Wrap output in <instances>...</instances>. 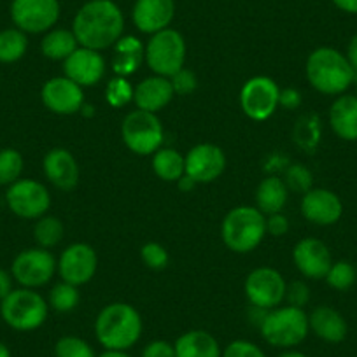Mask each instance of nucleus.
Returning <instances> with one entry per match:
<instances>
[{"label": "nucleus", "instance_id": "nucleus-1", "mask_svg": "<svg viewBox=\"0 0 357 357\" xmlns=\"http://www.w3.org/2000/svg\"><path fill=\"white\" fill-rule=\"evenodd\" d=\"M79 46L104 51L114 46L125 32V16L114 0H88L72 22Z\"/></svg>", "mask_w": 357, "mask_h": 357}, {"label": "nucleus", "instance_id": "nucleus-2", "mask_svg": "<svg viewBox=\"0 0 357 357\" xmlns=\"http://www.w3.org/2000/svg\"><path fill=\"white\" fill-rule=\"evenodd\" d=\"M305 74L315 91L329 97L347 93L356 79V70L349 63L345 53L329 46L317 47L308 54Z\"/></svg>", "mask_w": 357, "mask_h": 357}, {"label": "nucleus", "instance_id": "nucleus-3", "mask_svg": "<svg viewBox=\"0 0 357 357\" xmlns=\"http://www.w3.org/2000/svg\"><path fill=\"white\" fill-rule=\"evenodd\" d=\"M142 317L130 303L116 301L98 312L95 336L105 350H128L142 336Z\"/></svg>", "mask_w": 357, "mask_h": 357}, {"label": "nucleus", "instance_id": "nucleus-4", "mask_svg": "<svg viewBox=\"0 0 357 357\" xmlns=\"http://www.w3.org/2000/svg\"><path fill=\"white\" fill-rule=\"evenodd\" d=\"M266 236V218L257 207L231 208L221 225V238L231 252L247 254L259 247Z\"/></svg>", "mask_w": 357, "mask_h": 357}, {"label": "nucleus", "instance_id": "nucleus-5", "mask_svg": "<svg viewBox=\"0 0 357 357\" xmlns=\"http://www.w3.org/2000/svg\"><path fill=\"white\" fill-rule=\"evenodd\" d=\"M259 331L266 343L289 350L303 343L310 333L308 314L303 308L291 305L277 307L264 314L259 322Z\"/></svg>", "mask_w": 357, "mask_h": 357}, {"label": "nucleus", "instance_id": "nucleus-6", "mask_svg": "<svg viewBox=\"0 0 357 357\" xmlns=\"http://www.w3.org/2000/svg\"><path fill=\"white\" fill-rule=\"evenodd\" d=\"M47 314L50 305L36 289H13L0 301V315L15 331H36L46 322Z\"/></svg>", "mask_w": 357, "mask_h": 357}, {"label": "nucleus", "instance_id": "nucleus-7", "mask_svg": "<svg viewBox=\"0 0 357 357\" xmlns=\"http://www.w3.org/2000/svg\"><path fill=\"white\" fill-rule=\"evenodd\" d=\"M186 51V40L183 33L175 29H165L149 37L144 60L154 75L170 79L181 68H184Z\"/></svg>", "mask_w": 357, "mask_h": 357}, {"label": "nucleus", "instance_id": "nucleus-8", "mask_svg": "<svg viewBox=\"0 0 357 357\" xmlns=\"http://www.w3.org/2000/svg\"><path fill=\"white\" fill-rule=\"evenodd\" d=\"M121 137L132 153L139 156H151L163 147L165 130L158 114L137 109L123 119Z\"/></svg>", "mask_w": 357, "mask_h": 357}, {"label": "nucleus", "instance_id": "nucleus-9", "mask_svg": "<svg viewBox=\"0 0 357 357\" xmlns=\"http://www.w3.org/2000/svg\"><path fill=\"white\" fill-rule=\"evenodd\" d=\"M58 261L50 249L32 247L15 257L11 264V275L16 282L26 289H37L51 282L56 272Z\"/></svg>", "mask_w": 357, "mask_h": 357}, {"label": "nucleus", "instance_id": "nucleus-10", "mask_svg": "<svg viewBox=\"0 0 357 357\" xmlns=\"http://www.w3.org/2000/svg\"><path fill=\"white\" fill-rule=\"evenodd\" d=\"M280 88L268 75H254L240 89V107L252 121H266L279 107Z\"/></svg>", "mask_w": 357, "mask_h": 357}, {"label": "nucleus", "instance_id": "nucleus-11", "mask_svg": "<svg viewBox=\"0 0 357 357\" xmlns=\"http://www.w3.org/2000/svg\"><path fill=\"white\" fill-rule=\"evenodd\" d=\"M287 282L275 268L261 266L252 270L243 282V293L252 307L273 310L286 298Z\"/></svg>", "mask_w": 357, "mask_h": 357}, {"label": "nucleus", "instance_id": "nucleus-12", "mask_svg": "<svg viewBox=\"0 0 357 357\" xmlns=\"http://www.w3.org/2000/svg\"><path fill=\"white\" fill-rule=\"evenodd\" d=\"M9 211L22 219H39L51 207V195L47 188L33 178H20L6 191Z\"/></svg>", "mask_w": 357, "mask_h": 357}, {"label": "nucleus", "instance_id": "nucleus-13", "mask_svg": "<svg viewBox=\"0 0 357 357\" xmlns=\"http://www.w3.org/2000/svg\"><path fill=\"white\" fill-rule=\"evenodd\" d=\"M11 20L25 33H46L60 20L58 0H13Z\"/></svg>", "mask_w": 357, "mask_h": 357}, {"label": "nucleus", "instance_id": "nucleus-14", "mask_svg": "<svg viewBox=\"0 0 357 357\" xmlns=\"http://www.w3.org/2000/svg\"><path fill=\"white\" fill-rule=\"evenodd\" d=\"M98 268V256L89 243H70L58 259V273L63 282L72 286H84L93 279Z\"/></svg>", "mask_w": 357, "mask_h": 357}, {"label": "nucleus", "instance_id": "nucleus-15", "mask_svg": "<svg viewBox=\"0 0 357 357\" xmlns=\"http://www.w3.org/2000/svg\"><path fill=\"white\" fill-rule=\"evenodd\" d=\"M186 175L197 184H208L218 181L226 168V154L215 144H197L184 156Z\"/></svg>", "mask_w": 357, "mask_h": 357}, {"label": "nucleus", "instance_id": "nucleus-16", "mask_svg": "<svg viewBox=\"0 0 357 357\" xmlns=\"http://www.w3.org/2000/svg\"><path fill=\"white\" fill-rule=\"evenodd\" d=\"M40 98L47 111L60 116L75 114L84 105V91L79 84L65 75L46 81L40 91Z\"/></svg>", "mask_w": 357, "mask_h": 357}, {"label": "nucleus", "instance_id": "nucleus-17", "mask_svg": "<svg viewBox=\"0 0 357 357\" xmlns=\"http://www.w3.org/2000/svg\"><path fill=\"white\" fill-rule=\"evenodd\" d=\"M293 259L298 272L310 280H322L333 264L329 247L319 238H301L293 249Z\"/></svg>", "mask_w": 357, "mask_h": 357}, {"label": "nucleus", "instance_id": "nucleus-18", "mask_svg": "<svg viewBox=\"0 0 357 357\" xmlns=\"http://www.w3.org/2000/svg\"><path fill=\"white\" fill-rule=\"evenodd\" d=\"M105 68H107V65H105L100 51L88 50V47L82 46H79L63 61V75L81 88L98 84L104 79Z\"/></svg>", "mask_w": 357, "mask_h": 357}, {"label": "nucleus", "instance_id": "nucleus-19", "mask_svg": "<svg viewBox=\"0 0 357 357\" xmlns=\"http://www.w3.org/2000/svg\"><path fill=\"white\" fill-rule=\"evenodd\" d=\"M301 214L312 225L333 226L342 219L343 204L331 190L312 188L301 198Z\"/></svg>", "mask_w": 357, "mask_h": 357}, {"label": "nucleus", "instance_id": "nucleus-20", "mask_svg": "<svg viewBox=\"0 0 357 357\" xmlns=\"http://www.w3.org/2000/svg\"><path fill=\"white\" fill-rule=\"evenodd\" d=\"M43 168L47 181L60 191H72L77 188L81 170L74 154L65 147H53L47 151Z\"/></svg>", "mask_w": 357, "mask_h": 357}, {"label": "nucleus", "instance_id": "nucleus-21", "mask_svg": "<svg viewBox=\"0 0 357 357\" xmlns=\"http://www.w3.org/2000/svg\"><path fill=\"white\" fill-rule=\"evenodd\" d=\"M175 16L174 0H135L132 9V22L142 33L153 36L170 29Z\"/></svg>", "mask_w": 357, "mask_h": 357}, {"label": "nucleus", "instance_id": "nucleus-22", "mask_svg": "<svg viewBox=\"0 0 357 357\" xmlns=\"http://www.w3.org/2000/svg\"><path fill=\"white\" fill-rule=\"evenodd\" d=\"M174 97L175 93L170 79L163 75H151L142 79L133 89V102L137 109L153 114L163 111Z\"/></svg>", "mask_w": 357, "mask_h": 357}, {"label": "nucleus", "instance_id": "nucleus-23", "mask_svg": "<svg viewBox=\"0 0 357 357\" xmlns=\"http://www.w3.org/2000/svg\"><path fill=\"white\" fill-rule=\"evenodd\" d=\"M310 331L326 343H342L349 335V324L336 308L321 305L308 315Z\"/></svg>", "mask_w": 357, "mask_h": 357}, {"label": "nucleus", "instance_id": "nucleus-24", "mask_svg": "<svg viewBox=\"0 0 357 357\" xmlns=\"http://www.w3.org/2000/svg\"><path fill=\"white\" fill-rule=\"evenodd\" d=\"M329 126L338 139L357 142V95L343 93L329 107Z\"/></svg>", "mask_w": 357, "mask_h": 357}, {"label": "nucleus", "instance_id": "nucleus-25", "mask_svg": "<svg viewBox=\"0 0 357 357\" xmlns=\"http://www.w3.org/2000/svg\"><path fill=\"white\" fill-rule=\"evenodd\" d=\"M175 357H221L222 350L212 333L191 329L183 333L174 343Z\"/></svg>", "mask_w": 357, "mask_h": 357}, {"label": "nucleus", "instance_id": "nucleus-26", "mask_svg": "<svg viewBox=\"0 0 357 357\" xmlns=\"http://www.w3.org/2000/svg\"><path fill=\"white\" fill-rule=\"evenodd\" d=\"M114 54H112V72L116 75H128L135 74L142 65L144 54H146V46L133 36H123L118 43L114 44Z\"/></svg>", "mask_w": 357, "mask_h": 357}, {"label": "nucleus", "instance_id": "nucleus-27", "mask_svg": "<svg viewBox=\"0 0 357 357\" xmlns=\"http://www.w3.org/2000/svg\"><path fill=\"white\" fill-rule=\"evenodd\" d=\"M287 198H289V190H287L284 178L277 177V175H270L257 184L256 207L264 215L282 212L287 204Z\"/></svg>", "mask_w": 357, "mask_h": 357}, {"label": "nucleus", "instance_id": "nucleus-28", "mask_svg": "<svg viewBox=\"0 0 357 357\" xmlns=\"http://www.w3.org/2000/svg\"><path fill=\"white\" fill-rule=\"evenodd\" d=\"M79 47L74 32L67 29H51L40 40V51L47 60L65 61Z\"/></svg>", "mask_w": 357, "mask_h": 357}, {"label": "nucleus", "instance_id": "nucleus-29", "mask_svg": "<svg viewBox=\"0 0 357 357\" xmlns=\"http://www.w3.org/2000/svg\"><path fill=\"white\" fill-rule=\"evenodd\" d=\"M153 170L165 183H177L186 174L184 156L172 147H160L153 154Z\"/></svg>", "mask_w": 357, "mask_h": 357}, {"label": "nucleus", "instance_id": "nucleus-30", "mask_svg": "<svg viewBox=\"0 0 357 357\" xmlns=\"http://www.w3.org/2000/svg\"><path fill=\"white\" fill-rule=\"evenodd\" d=\"M29 50V37L20 29H6L0 32V63H15L22 60Z\"/></svg>", "mask_w": 357, "mask_h": 357}, {"label": "nucleus", "instance_id": "nucleus-31", "mask_svg": "<svg viewBox=\"0 0 357 357\" xmlns=\"http://www.w3.org/2000/svg\"><path fill=\"white\" fill-rule=\"evenodd\" d=\"M63 235L65 226L56 215H43L33 225V238H36L37 247H43V249L56 247L63 238Z\"/></svg>", "mask_w": 357, "mask_h": 357}, {"label": "nucleus", "instance_id": "nucleus-32", "mask_svg": "<svg viewBox=\"0 0 357 357\" xmlns=\"http://www.w3.org/2000/svg\"><path fill=\"white\" fill-rule=\"evenodd\" d=\"M79 301H81L79 287L63 282V280L54 284L53 289L50 291V296H47V305L54 312H60V314H67V312H72L74 308H77Z\"/></svg>", "mask_w": 357, "mask_h": 357}, {"label": "nucleus", "instance_id": "nucleus-33", "mask_svg": "<svg viewBox=\"0 0 357 357\" xmlns=\"http://www.w3.org/2000/svg\"><path fill=\"white\" fill-rule=\"evenodd\" d=\"M23 167H25V160L18 149L15 147L0 149V186H11L16 181H20Z\"/></svg>", "mask_w": 357, "mask_h": 357}, {"label": "nucleus", "instance_id": "nucleus-34", "mask_svg": "<svg viewBox=\"0 0 357 357\" xmlns=\"http://www.w3.org/2000/svg\"><path fill=\"white\" fill-rule=\"evenodd\" d=\"M357 279V272L352 263L349 261H333L329 272L326 273L324 280L331 289L349 291Z\"/></svg>", "mask_w": 357, "mask_h": 357}, {"label": "nucleus", "instance_id": "nucleus-35", "mask_svg": "<svg viewBox=\"0 0 357 357\" xmlns=\"http://www.w3.org/2000/svg\"><path fill=\"white\" fill-rule=\"evenodd\" d=\"M133 86L123 75H114L105 88V100L111 107L119 109L133 102Z\"/></svg>", "mask_w": 357, "mask_h": 357}, {"label": "nucleus", "instance_id": "nucleus-36", "mask_svg": "<svg viewBox=\"0 0 357 357\" xmlns=\"http://www.w3.org/2000/svg\"><path fill=\"white\" fill-rule=\"evenodd\" d=\"M54 357H97L93 347L79 336H61L54 345Z\"/></svg>", "mask_w": 357, "mask_h": 357}, {"label": "nucleus", "instance_id": "nucleus-37", "mask_svg": "<svg viewBox=\"0 0 357 357\" xmlns=\"http://www.w3.org/2000/svg\"><path fill=\"white\" fill-rule=\"evenodd\" d=\"M284 183H286L287 190L294 191V193L305 195L308 190H312L314 175H312V172L308 170L307 167H303V165L300 163H294L286 170Z\"/></svg>", "mask_w": 357, "mask_h": 357}, {"label": "nucleus", "instance_id": "nucleus-38", "mask_svg": "<svg viewBox=\"0 0 357 357\" xmlns=\"http://www.w3.org/2000/svg\"><path fill=\"white\" fill-rule=\"evenodd\" d=\"M140 257H142L144 264L151 270H163L168 266V252L161 243L158 242H147L144 243L140 249Z\"/></svg>", "mask_w": 357, "mask_h": 357}, {"label": "nucleus", "instance_id": "nucleus-39", "mask_svg": "<svg viewBox=\"0 0 357 357\" xmlns=\"http://www.w3.org/2000/svg\"><path fill=\"white\" fill-rule=\"evenodd\" d=\"M221 357H266V354L249 340H235L225 347Z\"/></svg>", "mask_w": 357, "mask_h": 357}, {"label": "nucleus", "instance_id": "nucleus-40", "mask_svg": "<svg viewBox=\"0 0 357 357\" xmlns=\"http://www.w3.org/2000/svg\"><path fill=\"white\" fill-rule=\"evenodd\" d=\"M170 82H172V88H174V93L183 95V97L193 93L195 89L198 88L197 74H195L193 70H190V68H181L177 74L172 75Z\"/></svg>", "mask_w": 357, "mask_h": 357}, {"label": "nucleus", "instance_id": "nucleus-41", "mask_svg": "<svg viewBox=\"0 0 357 357\" xmlns=\"http://www.w3.org/2000/svg\"><path fill=\"white\" fill-rule=\"evenodd\" d=\"M284 300H286L287 305H291V307L303 308L305 305L310 301V289H308V286L303 280H294V282L287 284L286 298H284Z\"/></svg>", "mask_w": 357, "mask_h": 357}, {"label": "nucleus", "instance_id": "nucleus-42", "mask_svg": "<svg viewBox=\"0 0 357 357\" xmlns=\"http://www.w3.org/2000/svg\"><path fill=\"white\" fill-rule=\"evenodd\" d=\"M140 357H175V347L165 340H153L144 347Z\"/></svg>", "mask_w": 357, "mask_h": 357}, {"label": "nucleus", "instance_id": "nucleus-43", "mask_svg": "<svg viewBox=\"0 0 357 357\" xmlns=\"http://www.w3.org/2000/svg\"><path fill=\"white\" fill-rule=\"evenodd\" d=\"M289 231V219L279 212V214H272L266 218V233L273 236H284Z\"/></svg>", "mask_w": 357, "mask_h": 357}, {"label": "nucleus", "instance_id": "nucleus-44", "mask_svg": "<svg viewBox=\"0 0 357 357\" xmlns=\"http://www.w3.org/2000/svg\"><path fill=\"white\" fill-rule=\"evenodd\" d=\"M301 102H303V98H301V93L296 88L280 89L279 107L287 109V111H294V109L300 107Z\"/></svg>", "mask_w": 357, "mask_h": 357}, {"label": "nucleus", "instance_id": "nucleus-45", "mask_svg": "<svg viewBox=\"0 0 357 357\" xmlns=\"http://www.w3.org/2000/svg\"><path fill=\"white\" fill-rule=\"evenodd\" d=\"M13 291V275L0 268V301Z\"/></svg>", "mask_w": 357, "mask_h": 357}, {"label": "nucleus", "instance_id": "nucleus-46", "mask_svg": "<svg viewBox=\"0 0 357 357\" xmlns=\"http://www.w3.org/2000/svg\"><path fill=\"white\" fill-rule=\"evenodd\" d=\"M345 56H347V60H349V63L352 65V68L356 70V74H357V33H354L352 39L349 40V46H347Z\"/></svg>", "mask_w": 357, "mask_h": 357}, {"label": "nucleus", "instance_id": "nucleus-47", "mask_svg": "<svg viewBox=\"0 0 357 357\" xmlns=\"http://www.w3.org/2000/svg\"><path fill=\"white\" fill-rule=\"evenodd\" d=\"M333 4L347 15H357V0H333Z\"/></svg>", "mask_w": 357, "mask_h": 357}, {"label": "nucleus", "instance_id": "nucleus-48", "mask_svg": "<svg viewBox=\"0 0 357 357\" xmlns=\"http://www.w3.org/2000/svg\"><path fill=\"white\" fill-rule=\"evenodd\" d=\"M177 186H178V190L190 191V190H193L195 186H197V183H195L193 178H190L186 174H184L183 177H181V178H178V181H177Z\"/></svg>", "mask_w": 357, "mask_h": 357}, {"label": "nucleus", "instance_id": "nucleus-49", "mask_svg": "<svg viewBox=\"0 0 357 357\" xmlns=\"http://www.w3.org/2000/svg\"><path fill=\"white\" fill-rule=\"evenodd\" d=\"M97 357H132L126 350H104L100 356Z\"/></svg>", "mask_w": 357, "mask_h": 357}, {"label": "nucleus", "instance_id": "nucleus-50", "mask_svg": "<svg viewBox=\"0 0 357 357\" xmlns=\"http://www.w3.org/2000/svg\"><path fill=\"white\" fill-rule=\"evenodd\" d=\"M279 357H308V356H307V354H303V352H298V350L289 349V350H286V352L280 354Z\"/></svg>", "mask_w": 357, "mask_h": 357}, {"label": "nucleus", "instance_id": "nucleus-51", "mask_svg": "<svg viewBox=\"0 0 357 357\" xmlns=\"http://www.w3.org/2000/svg\"><path fill=\"white\" fill-rule=\"evenodd\" d=\"M0 357H11V350H9V347L2 342H0Z\"/></svg>", "mask_w": 357, "mask_h": 357}, {"label": "nucleus", "instance_id": "nucleus-52", "mask_svg": "<svg viewBox=\"0 0 357 357\" xmlns=\"http://www.w3.org/2000/svg\"><path fill=\"white\" fill-rule=\"evenodd\" d=\"M354 86H356V93H357V74H356V79H354Z\"/></svg>", "mask_w": 357, "mask_h": 357}]
</instances>
